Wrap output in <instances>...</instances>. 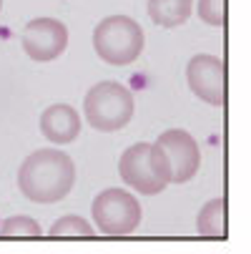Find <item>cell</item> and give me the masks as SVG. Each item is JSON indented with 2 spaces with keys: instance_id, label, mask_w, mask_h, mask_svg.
<instances>
[{
  "instance_id": "cell-1",
  "label": "cell",
  "mask_w": 251,
  "mask_h": 254,
  "mask_svg": "<svg viewBox=\"0 0 251 254\" xmlns=\"http://www.w3.org/2000/svg\"><path fill=\"white\" fill-rule=\"evenodd\" d=\"M76 184V164L60 149L33 151L18 169V187L35 204H55L65 199Z\"/></svg>"
},
{
  "instance_id": "cell-2",
  "label": "cell",
  "mask_w": 251,
  "mask_h": 254,
  "mask_svg": "<svg viewBox=\"0 0 251 254\" xmlns=\"http://www.w3.org/2000/svg\"><path fill=\"white\" fill-rule=\"evenodd\" d=\"M118 174L126 187L143 196H156L171 184L168 161L156 141L131 143L118 159Z\"/></svg>"
},
{
  "instance_id": "cell-3",
  "label": "cell",
  "mask_w": 251,
  "mask_h": 254,
  "mask_svg": "<svg viewBox=\"0 0 251 254\" xmlns=\"http://www.w3.org/2000/svg\"><path fill=\"white\" fill-rule=\"evenodd\" d=\"M136 114V98L131 88L118 81H100L83 98V116L91 128L113 133L131 124Z\"/></svg>"
},
{
  "instance_id": "cell-4",
  "label": "cell",
  "mask_w": 251,
  "mask_h": 254,
  "mask_svg": "<svg viewBox=\"0 0 251 254\" xmlns=\"http://www.w3.org/2000/svg\"><path fill=\"white\" fill-rule=\"evenodd\" d=\"M146 46L143 28L128 15H108L93 30V51L108 65H128L138 61Z\"/></svg>"
},
{
  "instance_id": "cell-5",
  "label": "cell",
  "mask_w": 251,
  "mask_h": 254,
  "mask_svg": "<svg viewBox=\"0 0 251 254\" xmlns=\"http://www.w3.org/2000/svg\"><path fill=\"white\" fill-rule=\"evenodd\" d=\"M91 216H93V224L103 237H128L138 229L141 224V201L128 191V189H103L93 204H91Z\"/></svg>"
},
{
  "instance_id": "cell-6",
  "label": "cell",
  "mask_w": 251,
  "mask_h": 254,
  "mask_svg": "<svg viewBox=\"0 0 251 254\" xmlns=\"http://www.w3.org/2000/svg\"><path fill=\"white\" fill-rule=\"evenodd\" d=\"M20 43L30 61L50 63L68 48V28L58 18H33L20 33Z\"/></svg>"
},
{
  "instance_id": "cell-7",
  "label": "cell",
  "mask_w": 251,
  "mask_h": 254,
  "mask_svg": "<svg viewBox=\"0 0 251 254\" xmlns=\"http://www.w3.org/2000/svg\"><path fill=\"white\" fill-rule=\"evenodd\" d=\"M158 149L163 151L171 171V184H186L199 174L201 166V149L199 141L184 128H168L158 138Z\"/></svg>"
},
{
  "instance_id": "cell-8",
  "label": "cell",
  "mask_w": 251,
  "mask_h": 254,
  "mask_svg": "<svg viewBox=\"0 0 251 254\" xmlns=\"http://www.w3.org/2000/svg\"><path fill=\"white\" fill-rule=\"evenodd\" d=\"M226 68L219 56L199 53L186 63V83L191 93L208 103V106H224L226 101Z\"/></svg>"
},
{
  "instance_id": "cell-9",
  "label": "cell",
  "mask_w": 251,
  "mask_h": 254,
  "mask_svg": "<svg viewBox=\"0 0 251 254\" xmlns=\"http://www.w3.org/2000/svg\"><path fill=\"white\" fill-rule=\"evenodd\" d=\"M41 133L58 146L73 143L81 136V114L68 103H53L41 114Z\"/></svg>"
},
{
  "instance_id": "cell-10",
  "label": "cell",
  "mask_w": 251,
  "mask_h": 254,
  "mask_svg": "<svg viewBox=\"0 0 251 254\" xmlns=\"http://www.w3.org/2000/svg\"><path fill=\"white\" fill-rule=\"evenodd\" d=\"M196 229L201 239L208 242H224L226 239V201L221 196L208 199L199 216H196Z\"/></svg>"
},
{
  "instance_id": "cell-11",
  "label": "cell",
  "mask_w": 251,
  "mask_h": 254,
  "mask_svg": "<svg viewBox=\"0 0 251 254\" xmlns=\"http://www.w3.org/2000/svg\"><path fill=\"white\" fill-rule=\"evenodd\" d=\"M149 15L161 28H178L191 18L194 0H149Z\"/></svg>"
},
{
  "instance_id": "cell-12",
  "label": "cell",
  "mask_w": 251,
  "mask_h": 254,
  "mask_svg": "<svg viewBox=\"0 0 251 254\" xmlns=\"http://www.w3.org/2000/svg\"><path fill=\"white\" fill-rule=\"evenodd\" d=\"M50 239H96V229L91 227L88 219L78 214H65L50 227L48 232Z\"/></svg>"
},
{
  "instance_id": "cell-13",
  "label": "cell",
  "mask_w": 251,
  "mask_h": 254,
  "mask_svg": "<svg viewBox=\"0 0 251 254\" xmlns=\"http://www.w3.org/2000/svg\"><path fill=\"white\" fill-rule=\"evenodd\" d=\"M0 239H43V229L33 216L18 214L0 224Z\"/></svg>"
},
{
  "instance_id": "cell-14",
  "label": "cell",
  "mask_w": 251,
  "mask_h": 254,
  "mask_svg": "<svg viewBox=\"0 0 251 254\" xmlns=\"http://www.w3.org/2000/svg\"><path fill=\"white\" fill-rule=\"evenodd\" d=\"M196 10L206 25H224L226 23V0H199Z\"/></svg>"
},
{
  "instance_id": "cell-15",
  "label": "cell",
  "mask_w": 251,
  "mask_h": 254,
  "mask_svg": "<svg viewBox=\"0 0 251 254\" xmlns=\"http://www.w3.org/2000/svg\"><path fill=\"white\" fill-rule=\"evenodd\" d=\"M0 10H3V0H0Z\"/></svg>"
}]
</instances>
